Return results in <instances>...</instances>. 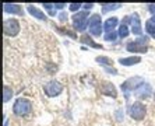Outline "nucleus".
<instances>
[{
    "mask_svg": "<svg viewBox=\"0 0 155 126\" xmlns=\"http://www.w3.org/2000/svg\"><path fill=\"white\" fill-rule=\"evenodd\" d=\"M31 102L27 98H17L13 105V112L17 116H28L31 114Z\"/></svg>",
    "mask_w": 155,
    "mask_h": 126,
    "instance_id": "f257e3e1",
    "label": "nucleus"
},
{
    "mask_svg": "<svg viewBox=\"0 0 155 126\" xmlns=\"http://www.w3.org/2000/svg\"><path fill=\"white\" fill-rule=\"evenodd\" d=\"M136 42H137V43H140V45H143V46H147L145 43L148 42V36H144V35L138 36L137 39H136Z\"/></svg>",
    "mask_w": 155,
    "mask_h": 126,
    "instance_id": "5701e85b",
    "label": "nucleus"
},
{
    "mask_svg": "<svg viewBox=\"0 0 155 126\" xmlns=\"http://www.w3.org/2000/svg\"><path fill=\"white\" fill-rule=\"evenodd\" d=\"M141 62V58L138 56H131V58H123V59H119V63L122 66H133V65H137Z\"/></svg>",
    "mask_w": 155,
    "mask_h": 126,
    "instance_id": "2eb2a0df",
    "label": "nucleus"
},
{
    "mask_svg": "<svg viewBox=\"0 0 155 126\" xmlns=\"http://www.w3.org/2000/svg\"><path fill=\"white\" fill-rule=\"evenodd\" d=\"M4 126H7V122H4Z\"/></svg>",
    "mask_w": 155,
    "mask_h": 126,
    "instance_id": "473e14b6",
    "label": "nucleus"
},
{
    "mask_svg": "<svg viewBox=\"0 0 155 126\" xmlns=\"http://www.w3.org/2000/svg\"><path fill=\"white\" fill-rule=\"evenodd\" d=\"M42 6H43L45 9H48V10H49V14H51V15H53V14H54V10H53L54 4H51V3H42Z\"/></svg>",
    "mask_w": 155,
    "mask_h": 126,
    "instance_id": "b1692460",
    "label": "nucleus"
},
{
    "mask_svg": "<svg viewBox=\"0 0 155 126\" xmlns=\"http://www.w3.org/2000/svg\"><path fill=\"white\" fill-rule=\"evenodd\" d=\"M127 50L130 52H136V53H145L147 52V46H143L140 43H137L136 41L127 43Z\"/></svg>",
    "mask_w": 155,
    "mask_h": 126,
    "instance_id": "9b49d317",
    "label": "nucleus"
},
{
    "mask_svg": "<svg viewBox=\"0 0 155 126\" xmlns=\"http://www.w3.org/2000/svg\"><path fill=\"white\" fill-rule=\"evenodd\" d=\"M105 70H106V72H108V73H110V74H116V73H117V72H116V70H115V69H113V67H110V66H109V67H108V66H106V67H105Z\"/></svg>",
    "mask_w": 155,
    "mask_h": 126,
    "instance_id": "a878e982",
    "label": "nucleus"
},
{
    "mask_svg": "<svg viewBox=\"0 0 155 126\" xmlns=\"http://www.w3.org/2000/svg\"><path fill=\"white\" fill-rule=\"evenodd\" d=\"M116 116H117V118H116V119H117V121H122V112H116Z\"/></svg>",
    "mask_w": 155,
    "mask_h": 126,
    "instance_id": "7c9ffc66",
    "label": "nucleus"
},
{
    "mask_svg": "<svg viewBox=\"0 0 155 126\" xmlns=\"http://www.w3.org/2000/svg\"><path fill=\"white\" fill-rule=\"evenodd\" d=\"M27 10H28V13L32 15V17L38 18V20H42V21H45V20H46V17H45V14H43L42 11H41L38 7L32 6V4H29L28 7H27Z\"/></svg>",
    "mask_w": 155,
    "mask_h": 126,
    "instance_id": "ddd939ff",
    "label": "nucleus"
},
{
    "mask_svg": "<svg viewBox=\"0 0 155 126\" xmlns=\"http://www.w3.org/2000/svg\"><path fill=\"white\" fill-rule=\"evenodd\" d=\"M102 22H101V15L99 14H94L91 15L90 18V32L91 35L94 36H99L102 32Z\"/></svg>",
    "mask_w": 155,
    "mask_h": 126,
    "instance_id": "423d86ee",
    "label": "nucleus"
},
{
    "mask_svg": "<svg viewBox=\"0 0 155 126\" xmlns=\"http://www.w3.org/2000/svg\"><path fill=\"white\" fill-rule=\"evenodd\" d=\"M3 28H4V34H6V35L15 36L20 32V22H18V20H15V18H8V20L4 21Z\"/></svg>",
    "mask_w": 155,
    "mask_h": 126,
    "instance_id": "39448f33",
    "label": "nucleus"
},
{
    "mask_svg": "<svg viewBox=\"0 0 155 126\" xmlns=\"http://www.w3.org/2000/svg\"><path fill=\"white\" fill-rule=\"evenodd\" d=\"M83 7H84V11H85V10H90V9L94 7V4H92V3H87V4H83Z\"/></svg>",
    "mask_w": 155,
    "mask_h": 126,
    "instance_id": "bb28decb",
    "label": "nucleus"
},
{
    "mask_svg": "<svg viewBox=\"0 0 155 126\" xmlns=\"http://www.w3.org/2000/svg\"><path fill=\"white\" fill-rule=\"evenodd\" d=\"M148 10L151 11L152 14H155V4H150V7H148Z\"/></svg>",
    "mask_w": 155,
    "mask_h": 126,
    "instance_id": "c756f323",
    "label": "nucleus"
},
{
    "mask_svg": "<svg viewBox=\"0 0 155 126\" xmlns=\"http://www.w3.org/2000/svg\"><path fill=\"white\" fill-rule=\"evenodd\" d=\"M122 7V4L119 3H110V4H102V13H109V11L117 10Z\"/></svg>",
    "mask_w": 155,
    "mask_h": 126,
    "instance_id": "dca6fc26",
    "label": "nucleus"
},
{
    "mask_svg": "<svg viewBox=\"0 0 155 126\" xmlns=\"http://www.w3.org/2000/svg\"><path fill=\"white\" fill-rule=\"evenodd\" d=\"M154 98H155V93H154Z\"/></svg>",
    "mask_w": 155,
    "mask_h": 126,
    "instance_id": "72a5a7b5",
    "label": "nucleus"
},
{
    "mask_svg": "<svg viewBox=\"0 0 155 126\" xmlns=\"http://www.w3.org/2000/svg\"><path fill=\"white\" fill-rule=\"evenodd\" d=\"M129 114L133 119L141 121V119L145 116V114H147V108H145L144 104H141V102L137 101V102H134V104L129 108Z\"/></svg>",
    "mask_w": 155,
    "mask_h": 126,
    "instance_id": "20e7f679",
    "label": "nucleus"
},
{
    "mask_svg": "<svg viewBox=\"0 0 155 126\" xmlns=\"http://www.w3.org/2000/svg\"><path fill=\"white\" fill-rule=\"evenodd\" d=\"M66 18H67V15H66V13H61V14L59 15V20H60V21H66Z\"/></svg>",
    "mask_w": 155,
    "mask_h": 126,
    "instance_id": "cd10ccee",
    "label": "nucleus"
},
{
    "mask_svg": "<svg viewBox=\"0 0 155 126\" xmlns=\"http://www.w3.org/2000/svg\"><path fill=\"white\" fill-rule=\"evenodd\" d=\"M61 91H63V86H61L59 81H54V80H52L51 83H48L46 86H45V93H46L49 97H58Z\"/></svg>",
    "mask_w": 155,
    "mask_h": 126,
    "instance_id": "0eeeda50",
    "label": "nucleus"
},
{
    "mask_svg": "<svg viewBox=\"0 0 155 126\" xmlns=\"http://www.w3.org/2000/svg\"><path fill=\"white\" fill-rule=\"evenodd\" d=\"M144 84V81H143V79L141 77H138V76H134V77H130L129 80H126L124 83L122 84V91L124 94H126V98H129V94L130 91H136L140 86H143Z\"/></svg>",
    "mask_w": 155,
    "mask_h": 126,
    "instance_id": "f03ea898",
    "label": "nucleus"
},
{
    "mask_svg": "<svg viewBox=\"0 0 155 126\" xmlns=\"http://www.w3.org/2000/svg\"><path fill=\"white\" fill-rule=\"evenodd\" d=\"M97 62H98V63H101V65H106V66H110L113 63V62L110 60L109 58H106V56H98Z\"/></svg>",
    "mask_w": 155,
    "mask_h": 126,
    "instance_id": "412c9836",
    "label": "nucleus"
},
{
    "mask_svg": "<svg viewBox=\"0 0 155 126\" xmlns=\"http://www.w3.org/2000/svg\"><path fill=\"white\" fill-rule=\"evenodd\" d=\"M81 42H83V43H87V45H90V46H92V48H98V49H101V48H102V45H99V43L94 42V41L91 39L88 35H83V36H81Z\"/></svg>",
    "mask_w": 155,
    "mask_h": 126,
    "instance_id": "f3484780",
    "label": "nucleus"
},
{
    "mask_svg": "<svg viewBox=\"0 0 155 126\" xmlns=\"http://www.w3.org/2000/svg\"><path fill=\"white\" fill-rule=\"evenodd\" d=\"M116 38H117V32H115V31H113V32H109V34H106V35H105V39L109 41V42H113Z\"/></svg>",
    "mask_w": 155,
    "mask_h": 126,
    "instance_id": "4be33fe9",
    "label": "nucleus"
},
{
    "mask_svg": "<svg viewBox=\"0 0 155 126\" xmlns=\"http://www.w3.org/2000/svg\"><path fill=\"white\" fill-rule=\"evenodd\" d=\"M151 21H152V22H154V24H155V17H152V20H151Z\"/></svg>",
    "mask_w": 155,
    "mask_h": 126,
    "instance_id": "2f4dec72",
    "label": "nucleus"
},
{
    "mask_svg": "<svg viewBox=\"0 0 155 126\" xmlns=\"http://www.w3.org/2000/svg\"><path fill=\"white\" fill-rule=\"evenodd\" d=\"M80 7H83V4H81V3H71V4H70V10H71L73 13H74V11H77Z\"/></svg>",
    "mask_w": 155,
    "mask_h": 126,
    "instance_id": "393cba45",
    "label": "nucleus"
},
{
    "mask_svg": "<svg viewBox=\"0 0 155 126\" xmlns=\"http://www.w3.org/2000/svg\"><path fill=\"white\" fill-rule=\"evenodd\" d=\"M3 10L6 11V13H8V14H22L21 11V7L20 6H17V4H10V3H6L3 6Z\"/></svg>",
    "mask_w": 155,
    "mask_h": 126,
    "instance_id": "4468645a",
    "label": "nucleus"
},
{
    "mask_svg": "<svg viewBox=\"0 0 155 126\" xmlns=\"http://www.w3.org/2000/svg\"><path fill=\"white\" fill-rule=\"evenodd\" d=\"M117 35L120 36V38H126L127 35H129V28H127V25L122 24L119 27V31H117Z\"/></svg>",
    "mask_w": 155,
    "mask_h": 126,
    "instance_id": "aec40b11",
    "label": "nucleus"
},
{
    "mask_svg": "<svg viewBox=\"0 0 155 126\" xmlns=\"http://www.w3.org/2000/svg\"><path fill=\"white\" fill-rule=\"evenodd\" d=\"M130 24H131V31L136 35H140L143 32V28H141V20L138 17L137 13H133L131 17H130Z\"/></svg>",
    "mask_w": 155,
    "mask_h": 126,
    "instance_id": "1a4fd4ad",
    "label": "nucleus"
},
{
    "mask_svg": "<svg viewBox=\"0 0 155 126\" xmlns=\"http://www.w3.org/2000/svg\"><path fill=\"white\" fill-rule=\"evenodd\" d=\"M88 22L90 21H88V13L87 11H78L73 15V27L78 32H83Z\"/></svg>",
    "mask_w": 155,
    "mask_h": 126,
    "instance_id": "7ed1b4c3",
    "label": "nucleus"
},
{
    "mask_svg": "<svg viewBox=\"0 0 155 126\" xmlns=\"http://www.w3.org/2000/svg\"><path fill=\"white\" fill-rule=\"evenodd\" d=\"M117 22H119V20H117L116 17H110V18H108V20L105 21V24H104V29L106 31V34L113 32V29L116 28Z\"/></svg>",
    "mask_w": 155,
    "mask_h": 126,
    "instance_id": "f8f14e48",
    "label": "nucleus"
},
{
    "mask_svg": "<svg viewBox=\"0 0 155 126\" xmlns=\"http://www.w3.org/2000/svg\"><path fill=\"white\" fill-rule=\"evenodd\" d=\"M134 94L140 98H148L150 95H151V86H150L148 83H144L143 86H140L137 90L134 91Z\"/></svg>",
    "mask_w": 155,
    "mask_h": 126,
    "instance_id": "9d476101",
    "label": "nucleus"
},
{
    "mask_svg": "<svg viewBox=\"0 0 155 126\" xmlns=\"http://www.w3.org/2000/svg\"><path fill=\"white\" fill-rule=\"evenodd\" d=\"M99 88H101V93L104 94V95H109V97H112V98L117 97V91H116L115 86H113L110 81H104Z\"/></svg>",
    "mask_w": 155,
    "mask_h": 126,
    "instance_id": "6e6552de",
    "label": "nucleus"
},
{
    "mask_svg": "<svg viewBox=\"0 0 155 126\" xmlns=\"http://www.w3.org/2000/svg\"><path fill=\"white\" fill-rule=\"evenodd\" d=\"M11 97H13V91H11V88L7 87V86H4V88H3V102L10 101Z\"/></svg>",
    "mask_w": 155,
    "mask_h": 126,
    "instance_id": "a211bd4d",
    "label": "nucleus"
},
{
    "mask_svg": "<svg viewBox=\"0 0 155 126\" xmlns=\"http://www.w3.org/2000/svg\"><path fill=\"white\" fill-rule=\"evenodd\" d=\"M66 4L64 3H54V7L56 9H64Z\"/></svg>",
    "mask_w": 155,
    "mask_h": 126,
    "instance_id": "c85d7f7f",
    "label": "nucleus"
},
{
    "mask_svg": "<svg viewBox=\"0 0 155 126\" xmlns=\"http://www.w3.org/2000/svg\"><path fill=\"white\" fill-rule=\"evenodd\" d=\"M145 29H147V32L150 34L152 38H155V24L151 20H148V21L145 22Z\"/></svg>",
    "mask_w": 155,
    "mask_h": 126,
    "instance_id": "6ab92c4d",
    "label": "nucleus"
}]
</instances>
